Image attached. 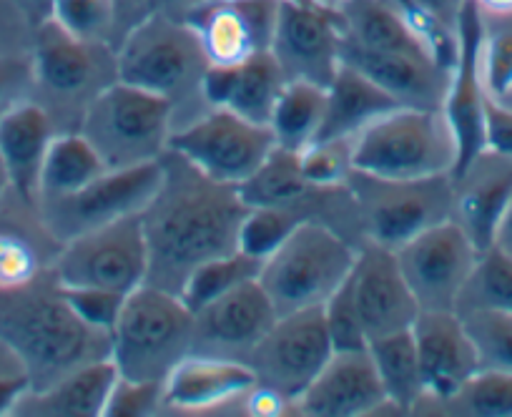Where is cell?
Wrapping results in <instances>:
<instances>
[{
	"mask_svg": "<svg viewBox=\"0 0 512 417\" xmlns=\"http://www.w3.org/2000/svg\"><path fill=\"white\" fill-rule=\"evenodd\" d=\"M347 186L364 242L400 249L425 229L452 219V174L387 179L354 169Z\"/></svg>",
	"mask_w": 512,
	"mask_h": 417,
	"instance_id": "cell-9",
	"label": "cell"
},
{
	"mask_svg": "<svg viewBox=\"0 0 512 417\" xmlns=\"http://www.w3.org/2000/svg\"><path fill=\"white\" fill-rule=\"evenodd\" d=\"M116 53L118 81L166 98L174 111V131L211 111L204 96L211 63L186 21L154 13L118 43Z\"/></svg>",
	"mask_w": 512,
	"mask_h": 417,
	"instance_id": "cell-3",
	"label": "cell"
},
{
	"mask_svg": "<svg viewBox=\"0 0 512 417\" xmlns=\"http://www.w3.org/2000/svg\"><path fill=\"white\" fill-rule=\"evenodd\" d=\"M417 415L512 417V375L497 370H477L455 395L420 407Z\"/></svg>",
	"mask_w": 512,
	"mask_h": 417,
	"instance_id": "cell-34",
	"label": "cell"
},
{
	"mask_svg": "<svg viewBox=\"0 0 512 417\" xmlns=\"http://www.w3.org/2000/svg\"><path fill=\"white\" fill-rule=\"evenodd\" d=\"M56 134L51 116L33 98L16 103L0 116V161L6 166L11 189L31 204L38 199V179Z\"/></svg>",
	"mask_w": 512,
	"mask_h": 417,
	"instance_id": "cell-27",
	"label": "cell"
},
{
	"mask_svg": "<svg viewBox=\"0 0 512 417\" xmlns=\"http://www.w3.org/2000/svg\"><path fill=\"white\" fill-rule=\"evenodd\" d=\"M277 320V309L259 279L194 309L189 355L246 362L256 342Z\"/></svg>",
	"mask_w": 512,
	"mask_h": 417,
	"instance_id": "cell-16",
	"label": "cell"
},
{
	"mask_svg": "<svg viewBox=\"0 0 512 417\" xmlns=\"http://www.w3.org/2000/svg\"><path fill=\"white\" fill-rule=\"evenodd\" d=\"M299 224H302L299 214L284 206H249L241 224L239 249L264 262Z\"/></svg>",
	"mask_w": 512,
	"mask_h": 417,
	"instance_id": "cell-42",
	"label": "cell"
},
{
	"mask_svg": "<svg viewBox=\"0 0 512 417\" xmlns=\"http://www.w3.org/2000/svg\"><path fill=\"white\" fill-rule=\"evenodd\" d=\"M0 377H28L21 357L3 340H0Z\"/></svg>",
	"mask_w": 512,
	"mask_h": 417,
	"instance_id": "cell-51",
	"label": "cell"
},
{
	"mask_svg": "<svg viewBox=\"0 0 512 417\" xmlns=\"http://www.w3.org/2000/svg\"><path fill=\"white\" fill-rule=\"evenodd\" d=\"M282 0H209L186 23L211 66H239L272 51Z\"/></svg>",
	"mask_w": 512,
	"mask_h": 417,
	"instance_id": "cell-17",
	"label": "cell"
},
{
	"mask_svg": "<svg viewBox=\"0 0 512 417\" xmlns=\"http://www.w3.org/2000/svg\"><path fill=\"white\" fill-rule=\"evenodd\" d=\"M512 199V156L482 149L452 171V219L480 252L492 247L497 224Z\"/></svg>",
	"mask_w": 512,
	"mask_h": 417,
	"instance_id": "cell-21",
	"label": "cell"
},
{
	"mask_svg": "<svg viewBox=\"0 0 512 417\" xmlns=\"http://www.w3.org/2000/svg\"><path fill=\"white\" fill-rule=\"evenodd\" d=\"M63 294H66L73 312H76L88 327H93V330L98 332H106V335L113 332L118 315H121L123 302H126V294L96 287H63Z\"/></svg>",
	"mask_w": 512,
	"mask_h": 417,
	"instance_id": "cell-46",
	"label": "cell"
},
{
	"mask_svg": "<svg viewBox=\"0 0 512 417\" xmlns=\"http://www.w3.org/2000/svg\"><path fill=\"white\" fill-rule=\"evenodd\" d=\"M352 139H317L299 151V169L309 184L342 186L354 171Z\"/></svg>",
	"mask_w": 512,
	"mask_h": 417,
	"instance_id": "cell-43",
	"label": "cell"
},
{
	"mask_svg": "<svg viewBox=\"0 0 512 417\" xmlns=\"http://www.w3.org/2000/svg\"><path fill=\"white\" fill-rule=\"evenodd\" d=\"M169 149L184 156L201 174L221 184L241 186L259 171L277 144L269 126L241 119L229 109H211L174 131Z\"/></svg>",
	"mask_w": 512,
	"mask_h": 417,
	"instance_id": "cell-12",
	"label": "cell"
},
{
	"mask_svg": "<svg viewBox=\"0 0 512 417\" xmlns=\"http://www.w3.org/2000/svg\"><path fill=\"white\" fill-rule=\"evenodd\" d=\"M78 131L106 169H131L159 161L169 151L174 111L166 98L116 81L91 103Z\"/></svg>",
	"mask_w": 512,
	"mask_h": 417,
	"instance_id": "cell-8",
	"label": "cell"
},
{
	"mask_svg": "<svg viewBox=\"0 0 512 417\" xmlns=\"http://www.w3.org/2000/svg\"><path fill=\"white\" fill-rule=\"evenodd\" d=\"M485 98L487 83L482 73L480 26H477L472 0L457 26V58L452 66L450 88L445 98V114L460 146V159L455 171L465 166L477 151L485 149Z\"/></svg>",
	"mask_w": 512,
	"mask_h": 417,
	"instance_id": "cell-23",
	"label": "cell"
},
{
	"mask_svg": "<svg viewBox=\"0 0 512 417\" xmlns=\"http://www.w3.org/2000/svg\"><path fill=\"white\" fill-rule=\"evenodd\" d=\"M322 3H329V6H342V3H347V0H322Z\"/></svg>",
	"mask_w": 512,
	"mask_h": 417,
	"instance_id": "cell-55",
	"label": "cell"
},
{
	"mask_svg": "<svg viewBox=\"0 0 512 417\" xmlns=\"http://www.w3.org/2000/svg\"><path fill=\"white\" fill-rule=\"evenodd\" d=\"M256 385L246 362L186 355L164 380V415H216L239 410Z\"/></svg>",
	"mask_w": 512,
	"mask_h": 417,
	"instance_id": "cell-22",
	"label": "cell"
},
{
	"mask_svg": "<svg viewBox=\"0 0 512 417\" xmlns=\"http://www.w3.org/2000/svg\"><path fill=\"white\" fill-rule=\"evenodd\" d=\"M480 26L482 73L495 96L512 81V0H472Z\"/></svg>",
	"mask_w": 512,
	"mask_h": 417,
	"instance_id": "cell-36",
	"label": "cell"
},
{
	"mask_svg": "<svg viewBox=\"0 0 512 417\" xmlns=\"http://www.w3.org/2000/svg\"><path fill=\"white\" fill-rule=\"evenodd\" d=\"M349 239L319 222H302L262 264L259 284L279 315L324 307L357 259Z\"/></svg>",
	"mask_w": 512,
	"mask_h": 417,
	"instance_id": "cell-7",
	"label": "cell"
},
{
	"mask_svg": "<svg viewBox=\"0 0 512 417\" xmlns=\"http://www.w3.org/2000/svg\"><path fill=\"white\" fill-rule=\"evenodd\" d=\"M485 146L512 156V109L502 106L490 91L485 98Z\"/></svg>",
	"mask_w": 512,
	"mask_h": 417,
	"instance_id": "cell-47",
	"label": "cell"
},
{
	"mask_svg": "<svg viewBox=\"0 0 512 417\" xmlns=\"http://www.w3.org/2000/svg\"><path fill=\"white\" fill-rule=\"evenodd\" d=\"M492 247L502 249V252L510 254L512 257V199H510V204H507L505 214H502L500 224H497L495 242H492Z\"/></svg>",
	"mask_w": 512,
	"mask_h": 417,
	"instance_id": "cell-52",
	"label": "cell"
},
{
	"mask_svg": "<svg viewBox=\"0 0 512 417\" xmlns=\"http://www.w3.org/2000/svg\"><path fill=\"white\" fill-rule=\"evenodd\" d=\"M28 390H31L28 377H0V417L13 415V407Z\"/></svg>",
	"mask_w": 512,
	"mask_h": 417,
	"instance_id": "cell-48",
	"label": "cell"
},
{
	"mask_svg": "<svg viewBox=\"0 0 512 417\" xmlns=\"http://www.w3.org/2000/svg\"><path fill=\"white\" fill-rule=\"evenodd\" d=\"M61 242L43 224L38 204L16 191L0 201V289L23 287L51 272Z\"/></svg>",
	"mask_w": 512,
	"mask_h": 417,
	"instance_id": "cell-25",
	"label": "cell"
},
{
	"mask_svg": "<svg viewBox=\"0 0 512 417\" xmlns=\"http://www.w3.org/2000/svg\"><path fill=\"white\" fill-rule=\"evenodd\" d=\"M477 350L480 370L512 375V315L500 309L472 307L457 312Z\"/></svg>",
	"mask_w": 512,
	"mask_h": 417,
	"instance_id": "cell-39",
	"label": "cell"
},
{
	"mask_svg": "<svg viewBox=\"0 0 512 417\" xmlns=\"http://www.w3.org/2000/svg\"><path fill=\"white\" fill-rule=\"evenodd\" d=\"M367 350L395 415H412L420 397L425 395V382H422L420 357H417L412 330L392 332V335L369 340Z\"/></svg>",
	"mask_w": 512,
	"mask_h": 417,
	"instance_id": "cell-31",
	"label": "cell"
},
{
	"mask_svg": "<svg viewBox=\"0 0 512 417\" xmlns=\"http://www.w3.org/2000/svg\"><path fill=\"white\" fill-rule=\"evenodd\" d=\"M495 98L502 103V106H507V109H512V81L507 83V86L502 88L500 93H495Z\"/></svg>",
	"mask_w": 512,
	"mask_h": 417,
	"instance_id": "cell-54",
	"label": "cell"
},
{
	"mask_svg": "<svg viewBox=\"0 0 512 417\" xmlns=\"http://www.w3.org/2000/svg\"><path fill=\"white\" fill-rule=\"evenodd\" d=\"M118 380L116 365L108 360L91 362L68 372L43 390H28L13 407L16 417H103Z\"/></svg>",
	"mask_w": 512,
	"mask_h": 417,
	"instance_id": "cell-29",
	"label": "cell"
},
{
	"mask_svg": "<svg viewBox=\"0 0 512 417\" xmlns=\"http://www.w3.org/2000/svg\"><path fill=\"white\" fill-rule=\"evenodd\" d=\"M194 312L181 294L141 284L126 294L111 332V362L128 380L164 382L191 352Z\"/></svg>",
	"mask_w": 512,
	"mask_h": 417,
	"instance_id": "cell-5",
	"label": "cell"
},
{
	"mask_svg": "<svg viewBox=\"0 0 512 417\" xmlns=\"http://www.w3.org/2000/svg\"><path fill=\"white\" fill-rule=\"evenodd\" d=\"M51 272L63 287H96L121 294L139 289L149 274L141 214L63 242Z\"/></svg>",
	"mask_w": 512,
	"mask_h": 417,
	"instance_id": "cell-10",
	"label": "cell"
},
{
	"mask_svg": "<svg viewBox=\"0 0 512 417\" xmlns=\"http://www.w3.org/2000/svg\"><path fill=\"white\" fill-rule=\"evenodd\" d=\"M164 415V382L128 380L118 375L103 417H156Z\"/></svg>",
	"mask_w": 512,
	"mask_h": 417,
	"instance_id": "cell-45",
	"label": "cell"
},
{
	"mask_svg": "<svg viewBox=\"0 0 512 417\" xmlns=\"http://www.w3.org/2000/svg\"><path fill=\"white\" fill-rule=\"evenodd\" d=\"M161 176V159L131 169H108L76 194L41 201L38 212L48 232L63 244L78 234L144 212L161 186Z\"/></svg>",
	"mask_w": 512,
	"mask_h": 417,
	"instance_id": "cell-11",
	"label": "cell"
},
{
	"mask_svg": "<svg viewBox=\"0 0 512 417\" xmlns=\"http://www.w3.org/2000/svg\"><path fill=\"white\" fill-rule=\"evenodd\" d=\"M342 63L390 93L400 106L415 109H442L450 88L452 68L435 58L407 56V53H382L342 43Z\"/></svg>",
	"mask_w": 512,
	"mask_h": 417,
	"instance_id": "cell-24",
	"label": "cell"
},
{
	"mask_svg": "<svg viewBox=\"0 0 512 417\" xmlns=\"http://www.w3.org/2000/svg\"><path fill=\"white\" fill-rule=\"evenodd\" d=\"M204 3H209V0H151L154 13H164V16L179 18V21H186Z\"/></svg>",
	"mask_w": 512,
	"mask_h": 417,
	"instance_id": "cell-49",
	"label": "cell"
},
{
	"mask_svg": "<svg viewBox=\"0 0 512 417\" xmlns=\"http://www.w3.org/2000/svg\"><path fill=\"white\" fill-rule=\"evenodd\" d=\"M11 3L33 23V26H41L43 21L51 18L53 0H11Z\"/></svg>",
	"mask_w": 512,
	"mask_h": 417,
	"instance_id": "cell-50",
	"label": "cell"
},
{
	"mask_svg": "<svg viewBox=\"0 0 512 417\" xmlns=\"http://www.w3.org/2000/svg\"><path fill=\"white\" fill-rule=\"evenodd\" d=\"M324 322H327L329 340H332L334 352L342 350H364L369 345L367 332H364L362 317H359L357 302H354L352 284L347 282L327 299L322 307Z\"/></svg>",
	"mask_w": 512,
	"mask_h": 417,
	"instance_id": "cell-44",
	"label": "cell"
},
{
	"mask_svg": "<svg viewBox=\"0 0 512 417\" xmlns=\"http://www.w3.org/2000/svg\"><path fill=\"white\" fill-rule=\"evenodd\" d=\"M384 410H392V405L367 347L332 352L312 385L294 402V415L302 417H367Z\"/></svg>",
	"mask_w": 512,
	"mask_h": 417,
	"instance_id": "cell-19",
	"label": "cell"
},
{
	"mask_svg": "<svg viewBox=\"0 0 512 417\" xmlns=\"http://www.w3.org/2000/svg\"><path fill=\"white\" fill-rule=\"evenodd\" d=\"M0 340L21 357L31 390L111 357V335L88 327L73 312L53 272L23 287L0 289Z\"/></svg>",
	"mask_w": 512,
	"mask_h": 417,
	"instance_id": "cell-2",
	"label": "cell"
},
{
	"mask_svg": "<svg viewBox=\"0 0 512 417\" xmlns=\"http://www.w3.org/2000/svg\"><path fill=\"white\" fill-rule=\"evenodd\" d=\"M118 81V53L111 43L81 41L43 21L33 33L31 98L51 116L58 134L78 131L91 103Z\"/></svg>",
	"mask_w": 512,
	"mask_h": 417,
	"instance_id": "cell-4",
	"label": "cell"
},
{
	"mask_svg": "<svg viewBox=\"0 0 512 417\" xmlns=\"http://www.w3.org/2000/svg\"><path fill=\"white\" fill-rule=\"evenodd\" d=\"M8 191H11V181H8L6 166H3V161H0V201L6 199Z\"/></svg>",
	"mask_w": 512,
	"mask_h": 417,
	"instance_id": "cell-53",
	"label": "cell"
},
{
	"mask_svg": "<svg viewBox=\"0 0 512 417\" xmlns=\"http://www.w3.org/2000/svg\"><path fill=\"white\" fill-rule=\"evenodd\" d=\"M349 284L367 340L412 330L420 315V304L402 274L395 249L364 242L357 249Z\"/></svg>",
	"mask_w": 512,
	"mask_h": 417,
	"instance_id": "cell-18",
	"label": "cell"
},
{
	"mask_svg": "<svg viewBox=\"0 0 512 417\" xmlns=\"http://www.w3.org/2000/svg\"><path fill=\"white\" fill-rule=\"evenodd\" d=\"M400 103L369 81L357 68L342 63L327 86V111L319 139H357L367 126L395 111Z\"/></svg>",
	"mask_w": 512,
	"mask_h": 417,
	"instance_id": "cell-30",
	"label": "cell"
},
{
	"mask_svg": "<svg viewBox=\"0 0 512 417\" xmlns=\"http://www.w3.org/2000/svg\"><path fill=\"white\" fill-rule=\"evenodd\" d=\"M344 18L322 0H282L272 56L287 81L327 88L342 66Z\"/></svg>",
	"mask_w": 512,
	"mask_h": 417,
	"instance_id": "cell-14",
	"label": "cell"
},
{
	"mask_svg": "<svg viewBox=\"0 0 512 417\" xmlns=\"http://www.w3.org/2000/svg\"><path fill=\"white\" fill-rule=\"evenodd\" d=\"M412 335H415L422 382H425V395L412 410V415H417L420 407L455 395L480 370V360L455 309L445 312L420 309L412 325Z\"/></svg>",
	"mask_w": 512,
	"mask_h": 417,
	"instance_id": "cell-20",
	"label": "cell"
},
{
	"mask_svg": "<svg viewBox=\"0 0 512 417\" xmlns=\"http://www.w3.org/2000/svg\"><path fill=\"white\" fill-rule=\"evenodd\" d=\"M284 86L287 78L269 51L239 66H209L204 96L211 109H229L241 119L269 126Z\"/></svg>",
	"mask_w": 512,
	"mask_h": 417,
	"instance_id": "cell-26",
	"label": "cell"
},
{
	"mask_svg": "<svg viewBox=\"0 0 512 417\" xmlns=\"http://www.w3.org/2000/svg\"><path fill=\"white\" fill-rule=\"evenodd\" d=\"M339 11L344 18V43L349 46L382 53L425 56L445 63L437 56L432 43L417 31V26L402 11L397 0H347L339 6Z\"/></svg>",
	"mask_w": 512,
	"mask_h": 417,
	"instance_id": "cell-28",
	"label": "cell"
},
{
	"mask_svg": "<svg viewBox=\"0 0 512 417\" xmlns=\"http://www.w3.org/2000/svg\"><path fill=\"white\" fill-rule=\"evenodd\" d=\"M354 169L387 179L452 174L460 146L445 109L397 106L354 139Z\"/></svg>",
	"mask_w": 512,
	"mask_h": 417,
	"instance_id": "cell-6",
	"label": "cell"
},
{
	"mask_svg": "<svg viewBox=\"0 0 512 417\" xmlns=\"http://www.w3.org/2000/svg\"><path fill=\"white\" fill-rule=\"evenodd\" d=\"M327 111V88L309 81H287L269 119L279 149L299 154L319 139Z\"/></svg>",
	"mask_w": 512,
	"mask_h": 417,
	"instance_id": "cell-33",
	"label": "cell"
},
{
	"mask_svg": "<svg viewBox=\"0 0 512 417\" xmlns=\"http://www.w3.org/2000/svg\"><path fill=\"white\" fill-rule=\"evenodd\" d=\"M472 307L500 309L512 315V257L502 249L490 247L480 254L455 312Z\"/></svg>",
	"mask_w": 512,
	"mask_h": 417,
	"instance_id": "cell-38",
	"label": "cell"
},
{
	"mask_svg": "<svg viewBox=\"0 0 512 417\" xmlns=\"http://www.w3.org/2000/svg\"><path fill=\"white\" fill-rule=\"evenodd\" d=\"M332 352L322 307H312L279 315L267 335L256 342L246 365L254 372L256 385L279 392L294 405Z\"/></svg>",
	"mask_w": 512,
	"mask_h": 417,
	"instance_id": "cell-13",
	"label": "cell"
},
{
	"mask_svg": "<svg viewBox=\"0 0 512 417\" xmlns=\"http://www.w3.org/2000/svg\"><path fill=\"white\" fill-rule=\"evenodd\" d=\"M48 21L81 41L111 43L116 48V3L113 0H53Z\"/></svg>",
	"mask_w": 512,
	"mask_h": 417,
	"instance_id": "cell-41",
	"label": "cell"
},
{
	"mask_svg": "<svg viewBox=\"0 0 512 417\" xmlns=\"http://www.w3.org/2000/svg\"><path fill=\"white\" fill-rule=\"evenodd\" d=\"M161 186L141 212L149 274L146 284L181 294L201 264L239 249L249 204L239 186L201 174L174 149L161 156Z\"/></svg>",
	"mask_w": 512,
	"mask_h": 417,
	"instance_id": "cell-1",
	"label": "cell"
},
{
	"mask_svg": "<svg viewBox=\"0 0 512 417\" xmlns=\"http://www.w3.org/2000/svg\"><path fill=\"white\" fill-rule=\"evenodd\" d=\"M410 16L417 31L432 43L437 56L455 66L457 58V26L470 0H397Z\"/></svg>",
	"mask_w": 512,
	"mask_h": 417,
	"instance_id": "cell-40",
	"label": "cell"
},
{
	"mask_svg": "<svg viewBox=\"0 0 512 417\" xmlns=\"http://www.w3.org/2000/svg\"><path fill=\"white\" fill-rule=\"evenodd\" d=\"M103 171H108L106 164L81 131H61L48 146L41 179H38L36 204L76 194L83 186L96 181Z\"/></svg>",
	"mask_w": 512,
	"mask_h": 417,
	"instance_id": "cell-32",
	"label": "cell"
},
{
	"mask_svg": "<svg viewBox=\"0 0 512 417\" xmlns=\"http://www.w3.org/2000/svg\"><path fill=\"white\" fill-rule=\"evenodd\" d=\"M395 252L420 309L432 312L457 307L482 254L455 219L425 229Z\"/></svg>",
	"mask_w": 512,
	"mask_h": 417,
	"instance_id": "cell-15",
	"label": "cell"
},
{
	"mask_svg": "<svg viewBox=\"0 0 512 417\" xmlns=\"http://www.w3.org/2000/svg\"><path fill=\"white\" fill-rule=\"evenodd\" d=\"M262 264V259L251 257V254L241 252V249L211 259V262L194 269V274L186 279L184 289H181V299L194 312V309L209 304L211 299L221 297V294L231 292V289L241 287V284L259 279Z\"/></svg>",
	"mask_w": 512,
	"mask_h": 417,
	"instance_id": "cell-37",
	"label": "cell"
},
{
	"mask_svg": "<svg viewBox=\"0 0 512 417\" xmlns=\"http://www.w3.org/2000/svg\"><path fill=\"white\" fill-rule=\"evenodd\" d=\"M312 186L299 169V154L277 146L259 171L239 186V191L249 206H284L294 212V206L309 194Z\"/></svg>",
	"mask_w": 512,
	"mask_h": 417,
	"instance_id": "cell-35",
	"label": "cell"
}]
</instances>
